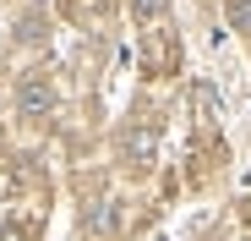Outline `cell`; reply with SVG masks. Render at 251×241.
<instances>
[{
    "instance_id": "1",
    "label": "cell",
    "mask_w": 251,
    "mask_h": 241,
    "mask_svg": "<svg viewBox=\"0 0 251 241\" xmlns=\"http://www.w3.org/2000/svg\"><path fill=\"white\" fill-rule=\"evenodd\" d=\"M120 153H126V165H131V170H148L153 153H158V120H137V126H126Z\"/></svg>"
},
{
    "instance_id": "2",
    "label": "cell",
    "mask_w": 251,
    "mask_h": 241,
    "mask_svg": "<svg viewBox=\"0 0 251 241\" xmlns=\"http://www.w3.org/2000/svg\"><path fill=\"white\" fill-rule=\"evenodd\" d=\"M17 110H22L27 120H44V115L55 110V83H50L44 71H33V77L17 83Z\"/></svg>"
},
{
    "instance_id": "3",
    "label": "cell",
    "mask_w": 251,
    "mask_h": 241,
    "mask_svg": "<svg viewBox=\"0 0 251 241\" xmlns=\"http://www.w3.org/2000/svg\"><path fill=\"white\" fill-rule=\"evenodd\" d=\"M120 236V209L115 203H93L88 209V241H115Z\"/></svg>"
},
{
    "instance_id": "4",
    "label": "cell",
    "mask_w": 251,
    "mask_h": 241,
    "mask_svg": "<svg viewBox=\"0 0 251 241\" xmlns=\"http://www.w3.org/2000/svg\"><path fill=\"white\" fill-rule=\"evenodd\" d=\"M142 60H148V71H164V77H170V71H175V38H170V33H153L148 50H142Z\"/></svg>"
},
{
    "instance_id": "5",
    "label": "cell",
    "mask_w": 251,
    "mask_h": 241,
    "mask_svg": "<svg viewBox=\"0 0 251 241\" xmlns=\"http://www.w3.org/2000/svg\"><path fill=\"white\" fill-rule=\"evenodd\" d=\"M224 11H229V22H235V28H240V33L251 38V0H229Z\"/></svg>"
},
{
    "instance_id": "6",
    "label": "cell",
    "mask_w": 251,
    "mask_h": 241,
    "mask_svg": "<svg viewBox=\"0 0 251 241\" xmlns=\"http://www.w3.org/2000/svg\"><path fill=\"white\" fill-rule=\"evenodd\" d=\"M131 11H137L142 22H158L164 11H170V0H131Z\"/></svg>"
},
{
    "instance_id": "7",
    "label": "cell",
    "mask_w": 251,
    "mask_h": 241,
    "mask_svg": "<svg viewBox=\"0 0 251 241\" xmlns=\"http://www.w3.org/2000/svg\"><path fill=\"white\" fill-rule=\"evenodd\" d=\"M246 219H251V197H246Z\"/></svg>"
}]
</instances>
